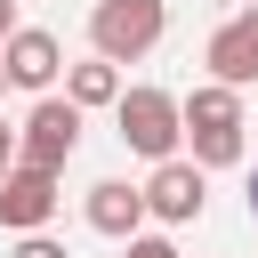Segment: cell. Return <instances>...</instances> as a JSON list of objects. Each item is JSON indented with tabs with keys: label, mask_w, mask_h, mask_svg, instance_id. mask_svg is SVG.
<instances>
[{
	"label": "cell",
	"mask_w": 258,
	"mask_h": 258,
	"mask_svg": "<svg viewBox=\"0 0 258 258\" xmlns=\"http://www.w3.org/2000/svg\"><path fill=\"white\" fill-rule=\"evenodd\" d=\"M202 202H210V169H202L194 153L153 161V177H145V218H161V226H194Z\"/></svg>",
	"instance_id": "5"
},
{
	"label": "cell",
	"mask_w": 258,
	"mask_h": 258,
	"mask_svg": "<svg viewBox=\"0 0 258 258\" xmlns=\"http://www.w3.org/2000/svg\"><path fill=\"white\" fill-rule=\"evenodd\" d=\"M234 8H250V0H234Z\"/></svg>",
	"instance_id": "16"
},
{
	"label": "cell",
	"mask_w": 258,
	"mask_h": 258,
	"mask_svg": "<svg viewBox=\"0 0 258 258\" xmlns=\"http://www.w3.org/2000/svg\"><path fill=\"white\" fill-rule=\"evenodd\" d=\"M250 218H258V169H250Z\"/></svg>",
	"instance_id": "14"
},
{
	"label": "cell",
	"mask_w": 258,
	"mask_h": 258,
	"mask_svg": "<svg viewBox=\"0 0 258 258\" xmlns=\"http://www.w3.org/2000/svg\"><path fill=\"white\" fill-rule=\"evenodd\" d=\"M81 218H89L105 242H129V234L145 226V185H129V177H97L89 202H81Z\"/></svg>",
	"instance_id": "9"
},
{
	"label": "cell",
	"mask_w": 258,
	"mask_h": 258,
	"mask_svg": "<svg viewBox=\"0 0 258 258\" xmlns=\"http://www.w3.org/2000/svg\"><path fill=\"white\" fill-rule=\"evenodd\" d=\"M121 258H177V242H169V234H145V226H137V234L121 242Z\"/></svg>",
	"instance_id": "11"
},
{
	"label": "cell",
	"mask_w": 258,
	"mask_h": 258,
	"mask_svg": "<svg viewBox=\"0 0 258 258\" xmlns=\"http://www.w3.org/2000/svg\"><path fill=\"white\" fill-rule=\"evenodd\" d=\"M8 32H16V0H0V40H8Z\"/></svg>",
	"instance_id": "13"
},
{
	"label": "cell",
	"mask_w": 258,
	"mask_h": 258,
	"mask_svg": "<svg viewBox=\"0 0 258 258\" xmlns=\"http://www.w3.org/2000/svg\"><path fill=\"white\" fill-rule=\"evenodd\" d=\"M0 64H8V89H32V97H48V89H56V73H64V48H56V32H40V24H16V32L0 40Z\"/></svg>",
	"instance_id": "7"
},
{
	"label": "cell",
	"mask_w": 258,
	"mask_h": 258,
	"mask_svg": "<svg viewBox=\"0 0 258 258\" xmlns=\"http://www.w3.org/2000/svg\"><path fill=\"white\" fill-rule=\"evenodd\" d=\"M64 97H73L81 113H97V105H113V97H121V64L89 48L81 64H64Z\"/></svg>",
	"instance_id": "10"
},
{
	"label": "cell",
	"mask_w": 258,
	"mask_h": 258,
	"mask_svg": "<svg viewBox=\"0 0 258 258\" xmlns=\"http://www.w3.org/2000/svg\"><path fill=\"white\" fill-rule=\"evenodd\" d=\"M113 129H121V145H129L137 161H169V153L185 145V113H177V97L153 89V81H137V89L113 97Z\"/></svg>",
	"instance_id": "2"
},
{
	"label": "cell",
	"mask_w": 258,
	"mask_h": 258,
	"mask_svg": "<svg viewBox=\"0 0 258 258\" xmlns=\"http://www.w3.org/2000/svg\"><path fill=\"white\" fill-rule=\"evenodd\" d=\"M161 32H169V0H97V8H89V48L113 56V64L153 56Z\"/></svg>",
	"instance_id": "3"
},
{
	"label": "cell",
	"mask_w": 258,
	"mask_h": 258,
	"mask_svg": "<svg viewBox=\"0 0 258 258\" xmlns=\"http://www.w3.org/2000/svg\"><path fill=\"white\" fill-rule=\"evenodd\" d=\"M202 64H210V81H234V89H250V81H258V0H250V8H234V16L210 32Z\"/></svg>",
	"instance_id": "8"
},
{
	"label": "cell",
	"mask_w": 258,
	"mask_h": 258,
	"mask_svg": "<svg viewBox=\"0 0 258 258\" xmlns=\"http://www.w3.org/2000/svg\"><path fill=\"white\" fill-rule=\"evenodd\" d=\"M8 258H73V250H64V242H48V234L32 226V234H16V250H8Z\"/></svg>",
	"instance_id": "12"
},
{
	"label": "cell",
	"mask_w": 258,
	"mask_h": 258,
	"mask_svg": "<svg viewBox=\"0 0 258 258\" xmlns=\"http://www.w3.org/2000/svg\"><path fill=\"white\" fill-rule=\"evenodd\" d=\"M0 89H8V64H0Z\"/></svg>",
	"instance_id": "15"
},
{
	"label": "cell",
	"mask_w": 258,
	"mask_h": 258,
	"mask_svg": "<svg viewBox=\"0 0 258 258\" xmlns=\"http://www.w3.org/2000/svg\"><path fill=\"white\" fill-rule=\"evenodd\" d=\"M177 113H185V145H194L202 169H234L242 161L250 113H242V89L234 81H194V97H177Z\"/></svg>",
	"instance_id": "1"
},
{
	"label": "cell",
	"mask_w": 258,
	"mask_h": 258,
	"mask_svg": "<svg viewBox=\"0 0 258 258\" xmlns=\"http://www.w3.org/2000/svg\"><path fill=\"white\" fill-rule=\"evenodd\" d=\"M56 169H40V161H8V177H0V226L8 234H32V226H48L56 218Z\"/></svg>",
	"instance_id": "6"
},
{
	"label": "cell",
	"mask_w": 258,
	"mask_h": 258,
	"mask_svg": "<svg viewBox=\"0 0 258 258\" xmlns=\"http://www.w3.org/2000/svg\"><path fill=\"white\" fill-rule=\"evenodd\" d=\"M73 145H81V105L48 89V97L24 113V129H16V161H40V169H56V177H64Z\"/></svg>",
	"instance_id": "4"
}]
</instances>
